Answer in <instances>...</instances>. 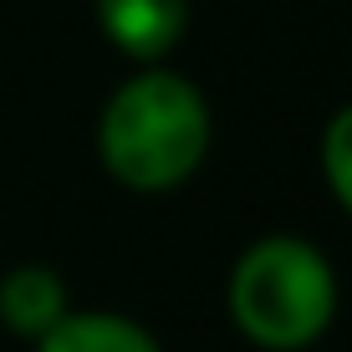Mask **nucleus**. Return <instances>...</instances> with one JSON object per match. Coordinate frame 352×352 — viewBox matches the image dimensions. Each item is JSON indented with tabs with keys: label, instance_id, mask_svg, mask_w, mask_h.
<instances>
[{
	"label": "nucleus",
	"instance_id": "3",
	"mask_svg": "<svg viewBox=\"0 0 352 352\" xmlns=\"http://www.w3.org/2000/svg\"><path fill=\"white\" fill-rule=\"evenodd\" d=\"M102 36L133 62H159L189 26V0H97Z\"/></svg>",
	"mask_w": 352,
	"mask_h": 352
},
{
	"label": "nucleus",
	"instance_id": "2",
	"mask_svg": "<svg viewBox=\"0 0 352 352\" xmlns=\"http://www.w3.org/2000/svg\"><path fill=\"white\" fill-rule=\"evenodd\" d=\"M230 317L265 352H301L337 317V271L311 240L265 235L235 261Z\"/></svg>",
	"mask_w": 352,
	"mask_h": 352
},
{
	"label": "nucleus",
	"instance_id": "4",
	"mask_svg": "<svg viewBox=\"0 0 352 352\" xmlns=\"http://www.w3.org/2000/svg\"><path fill=\"white\" fill-rule=\"evenodd\" d=\"M62 317H67V286L52 265H16L0 281V322L10 332L41 342Z\"/></svg>",
	"mask_w": 352,
	"mask_h": 352
},
{
	"label": "nucleus",
	"instance_id": "5",
	"mask_svg": "<svg viewBox=\"0 0 352 352\" xmlns=\"http://www.w3.org/2000/svg\"><path fill=\"white\" fill-rule=\"evenodd\" d=\"M36 352H164V347L118 311H67L36 342Z\"/></svg>",
	"mask_w": 352,
	"mask_h": 352
},
{
	"label": "nucleus",
	"instance_id": "1",
	"mask_svg": "<svg viewBox=\"0 0 352 352\" xmlns=\"http://www.w3.org/2000/svg\"><path fill=\"white\" fill-rule=\"evenodd\" d=\"M210 102L189 77L148 67L107 97L97 153L107 174L133 194H168L210 153Z\"/></svg>",
	"mask_w": 352,
	"mask_h": 352
},
{
	"label": "nucleus",
	"instance_id": "6",
	"mask_svg": "<svg viewBox=\"0 0 352 352\" xmlns=\"http://www.w3.org/2000/svg\"><path fill=\"white\" fill-rule=\"evenodd\" d=\"M322 174H327V189L337 194V204L352 214V102L322 133Z\"/></svg>",
	"mask_w": 352,
	"mask_h": 352
}]
</instances>
